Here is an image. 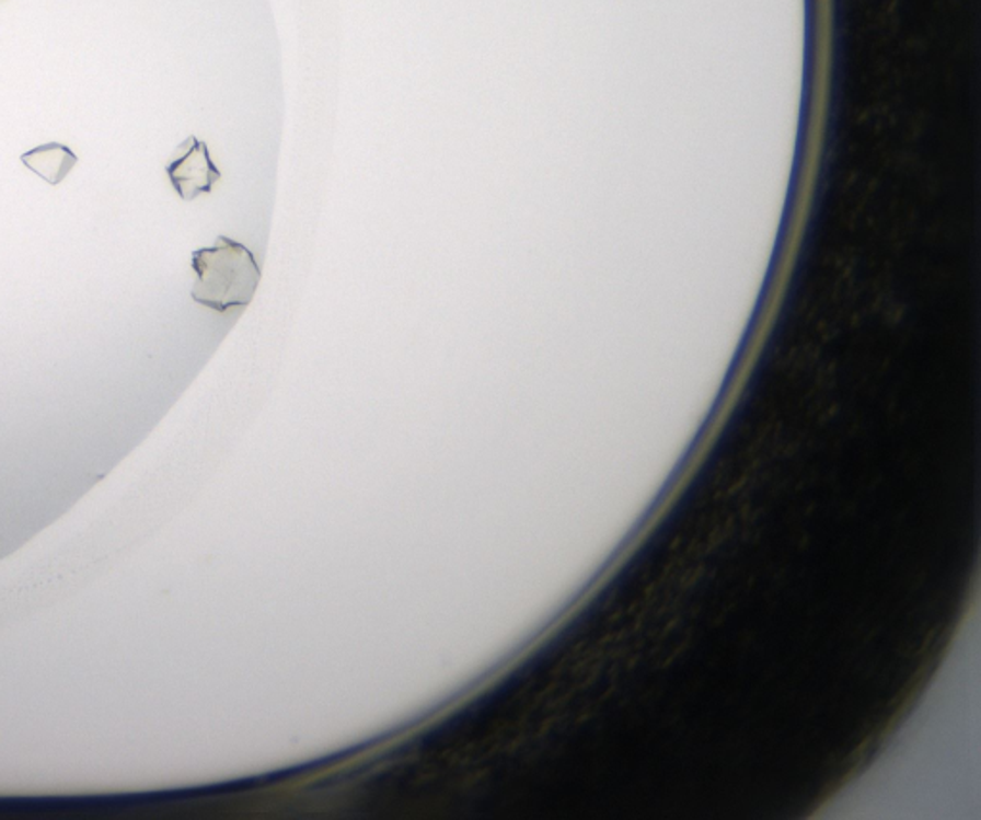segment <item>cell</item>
I'll return each instance as SVG.
<instances>
[{"instance_id": "obj_1", "label": "cell", "mask_w": 981, "mask_h": 820, "mask_svg": "<svg viewBox=\"0 0 981 820\" xmlns=\"http://www.w3.org/2000/svg\"><path fill=\"white\" fill-rule=\"evenodd\" d=\"M196 284L192 299L217 313L252 303L261 280V268L253 253L232 238L219 236L211 247L192 253Z\"/></svg>"}, {"instance_id": "obj_3", "label": "cell", "mask_w": 981, "mask_h": 820, "mask_svg": "<svg viewBox=\"0 0 981 820\" xmlns=\"http://www.w3.org/2000/svg\"><path fill=\"white\" fill-rule=\"evenodd\" d=\"M77 161L76 153L60 142H46L22 153L23 165L53 186L60 184L69 175Z\"/></svg>"}, {"instance_id": "obj_2", "label": "cell", "mask_w": 981, "mask_h": 820, "mask_svg": "<svg viewBox=\"0 0 981 820\" xmlns=\"http://www.w3.org/2000/svg\"><path fill=\"white\" fill-rule=\"evenodd\" d=\"M169 181L176 194L184 201L198 198L199 194H209L215 183L221 178V171L215 168L209 148L196 137H188L176 148L173 160L165 168Z\"/></svg>"}]
</instances>
